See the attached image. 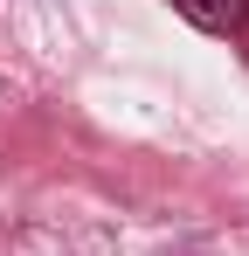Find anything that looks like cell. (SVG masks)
<instances>
[{"instance_id":"cell-1","label":"cell","mask_w":249,"mask_h":256,"mask_svg":"<svg viewBox=\"0 0 249 256\" xmlns=\"http://www.w3.org/2000/svg\"><path fill=\"white\" fill-rule=\"evenodd\" d=\"M173 7L208 35H242L249 28V0H173Z\"/></svg>"}]
</instances>
